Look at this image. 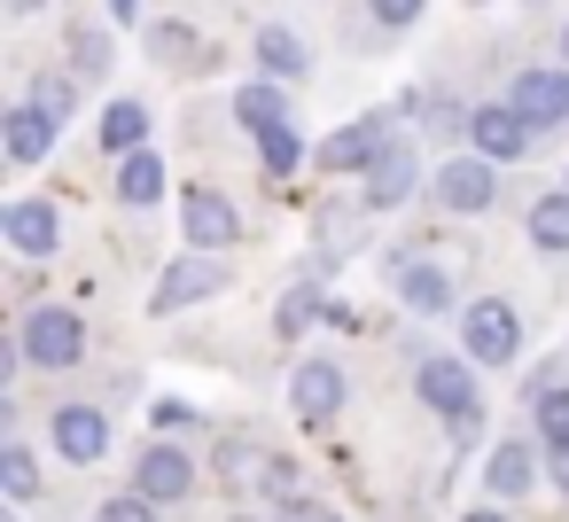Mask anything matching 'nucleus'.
<instances>
[{
    "label": "nucleus",
    "instance_id": "1",
    "mask_svg": "<svg viewBox=\"0 0 569 522\" xmlns=\"http://www.w3.org/2000/svg\"><path fill=\"white\" fill-rule=\"evenodd\" d=\"M17 351H24L32 367L63 374V367H79V359H87V320H79L71 304H40V312L17 328Z\"/></svg>",
    "mask_w": 569,
    "mask_h": 522
},
{
    "label": "nucleus",
    "instance_id": "2",
    "mask_svg": "<svg viewBox=\"0 0 569 522\" xmlns=\"http://www.w3.org/2000/svg\"><path fill=\"white\" fill-rule=\"evenodd\" d=\"M234 273H227V258L219 250H188V258H172L164 265V281H157V297H149V312L157 320H172L180 304H203V297H219Z\"/></svg>",
    "mask_w": 569,
    "mask_h": 522
},
{
    "label": "nucleus",
    "instance_id": "3",
    "mask_svg": "<svg viewBox=\"0 0 569 522\" xmlns=\"http://www.w3.org/2000/svg\"><path fill=\"white\" fill-rule=\"evenodd\" d=\"M460 343H468V359H476V367H507V359L522 351V312H515L507 297H483V304H468Z\"/></svg>",
    "mask_w": 569,
    "mask_h": 522
},
{
    "label": "nucleus",
    "instance_id": "4",
    "mask_svg": "<svg viewBox=\"0 0 569 522\" xmlns=\"http://www.w3.org/2000/svg\"><path fill=\"white\" fill-rule=\"evenodd\" d=\"M180 242L188 250H234L242 242V211L219 188H188L180 195Z\"/></svg>",
    "mask_w": 569,
    "mask_h": 522
},
{
    "label": "nucleus",
    "instance_id": "5",
    "mask_svg": "<svg viewBox=\"0 0 569 522\" xmlns=\"http://www.w3.org/2000/svg\"><path fill=\"white\" fill-rule=\"evenodd\" d=\"M468 141H476V157H491V164H515V157H530L538 126H530L515 102H483V110H468Z\"/></svg>",
    "mask_w": 569,
    "mask_h": 522
},
{
    "label": "nucleus",
    "instance_id": "6",
    "mask_svg": "<svg viewBox=\"0 0 569 522\" xmlns=\"http://www.w3.org/2000/svg\"><path fill=\"white\" fill-rule=\"evenodd\" d=\"M0 234H9L17 258H56L63 250V211L48 195H17L9 211H0Z\"/></svg>",
    "mask_w": 569,
    "mask_h": 522
},
{
    "label": "nucleus",
    "instance_id": "7",
    "mask_svg": "<svg viewBox=\"0 0 569 522\" xmlns=\"http://www.w3.org/2000/svg\"><path fill=\"white\" fill-rule=\"evenodd\" d=\"M289 413H297L305 429H328V421L343 413V367H336V359H305V367L289 374Z\"/></svg>",
    "mask_w": 569,
    "mask_h": 522
},
{
    "label": "nucleus",
    "instance_id": "8",
    "mask_svg": "<svg viewBox=\"0 0 569 522\" xmlns=\"http://www.w3.org/2000/svg\"><path fill=\"white\" fill-rule=\"evenodd\" d=\"M359 180H367V203H375V211H398V203L421 188V157H413V141H406V133H390V141H382V157H375Z\"/></svg>",
    "mask_w": 569,
    "mask_h": 522
},
{
    "label": "nucleus",
    "instance_id": "9",
    "mask_svg": "<svg viewBox=\"0 0 569 522\" xmlns=\"http://www.w3.org/2000/svg\"><path fill=\"white\" fill-rule=\"evenodd\" d=\"M491 195H499V164H491V157H460V164H437V203H445V211L476 219V211H491Z\"/></svg>",
    "mask_w": 569,
    "mask_h": 522
},
{
    "label": "nucleus",
    "instance_id": "10",
    "mask_svg": "<svg viewBox=\"0 0 569 522\" xmlns=\"http://www.w3.org/2000/svg\"><path fill=\"white\" fill-rule=\"evenodd\" d=\"M390 273H398V304H406V312H421V320H445V312H452V273H445V265L398 250Z\"/></svg>",
    "mask_w": 569,
    "mask_h": 522
},
{
    "label": "nucleus",
    "instance_id": "11",
    "mask_svg": "<svg viewBox=\"0 0 569 522\" xmlns=\"http://www.w3.org/2000/svg\"><path fill=\"white\" fill-rule=\"evenodd\" d=\"M413 390H421V405H437L445 421H460V413H476V359H421Z\"/></svg>",
    "mask_w": 569,
    "mask_h": 522
},
{
    "label": "nucleus",
    "instance_id": "12",
    "mask_svg": "<svg viewBox=\"0 0 569 522\" xmlns=\"http://www.w3.org/2000/svg\"><path fill=\"white\" fill-rule=\"evenodd\" d=\"M382 141H390L382 118H351V126H336V133L312 149V164H320V172H367V164L382 157Z\"/></svg>",
    "mask_w": 569,
    "mask_h": 522
},
{
    "label": "nucleus",
    "instance_id": "13",
    "mask_svg": "<svg viewBox=\"0 0 569 522\" xmlns=\"http://www.w3.org/2000/svg\"><path fill=\"white\" fill-rule=\"evenodd\" d=\"M507 102H515V110H522L538 133H553V126L569 118V63H561V71H515Z\"/></svg>",
    "mask_w": 569,
    "mask_h": 522
},
{
    "label": "nucleus",
    "instance_id": "14",
    "mask_svg": "<svg viewBox=\"0 0 569 522\" xmlns=\"http://www.w3.org/2000/svg\"><path fill=\"white\" fill-rule=\"evenodd\" d=\"M56 444H63V460L71 468H94L102 452H110V413H94V405H56Z\"/></svg>",
    "mask_w": 569,
    "mask_h": 522
},
{
    "label": "nucleus",
    "instance_id": "15",
    "mask_svg": "<svg viewBox=\"0 0 569 522\" xmlns=\"http://www.w3.org/2000/svg\"><path fill=\"white\" fill-rule=\"evenodd\" d=\"M133 491H149L157 506H172V499H188V491H196V460H188L180 444H149V452H141V468H133Z\"/></svg>",
    "mask_w": 569,
    "mask_h": 522
},
{
    "label": "nucleus",
    "instance_id": "16",
    "mask_svg": "<svg viewBox=\"0 0 569 522\" xmlns=\"http://www.w3.org/2000/svg\"><path fill=\"white\" fill-rule=\"evenodd\" d=\"M530 483H538V460H530V444L499 436V444L483 452V491H491L499 506H515V499H530Z\"/></svg>",
    "mask_w": 569,
    "mask_h": 522
},
{
    "label": "nucleus",
    "instance_id": "17",
    "mask_svg": "<svg viewBox=\"0 0 569 522\" xmlns=\"http://www.w3.org/2000/svg\"><path fill=\"white\" fill-rule=\"evenodd\" d=\"M0 133H9V164H40V157L56 149V133H63V126H56V118H48L40 102H17Z\"/></svg>",
    "mask_w": 569,
    "mask_h": 522
},
{
    "label": "nucleus",
    "instance_id": "18",
    "mask_svg": "<svg viewBox=\"0 0 569 522\" xmlns=\"http://www.w3.org/2000/svg\"><path fill=\"white\" fill-rule=\"evenodd\" d=\"M258 71H266V79H281V87H297V79H312V56H305V40H297V32L266 24V32H258Z\"/></svg>",
    "mask_w": 569,
    "mask_h": 522
},
{
    "label": "nucleus",
    "instance_id": "19",
    "mask_svg": "<svg viewBox=\"0 0 569 522\" xmlns=\"http://www.w3.org/2000/svg\"><path fill=\"white\" fill-rule=\"evenodd\" d=\"M234 118H242L250 133H266V126H289V94H281V79H250V87L234 94Z\"/></svg>",
    "mask_w": 569,
    "mask_h": 522
},
{
    "label": "nucleus",
    "instance_id": "20",
    "mask_svg": "<svg viewBox=\"0 0 569 522\" xmlns=\"http://www.w3.org/2000/svg\"><path fill=\"white\" fill-rule=\"evenodd\" d=\"M118 195H126L133 211H149V203H164V164H157L149 149H133V157H118Z\"/></svg>",
    "mask_w": 569,
    "mask_h": 522
},
{
    "label": "nucleus",
    "instance_id": "21",
    "mask_svg": "<svg viewBox=\"0 0 569 522\" xmlns=\"http://www.w3.org/2000/svg\"><path fill=\"white\" fill-rule=\"evenodd\" d=\"M530 242L546 258H569V188H553V195L530 203Z\"/></svg>",
    "mask_w": 569,
    "mask_h": 522
},
{
    "label": "nucleus",
    "instance_id": "22",
    "mask_svg": "<svg viewBox=\"0 0 569 522\" xmlns=\"http://www.w3.org/2000/svg\"><path fill=\"white\" fill-rule=\"evenodd\" d=\"M102 149H110V157L149 149V110H141V102H110V110H102Z\"/></svg>",
    "mask_w": 569,
    "mask_h": 522
},
{
    "label": "nucleus",
    "instance_id": "23",
    "mask_svg": "<svg viewBox=\"0 0 569 522\" xmlns=\"http://www.w3.org/2000/svg\"><path fill=\"white\" fill-rule=\"evenodd\" d=\"M359 219H375V203H367V195H359L351 211H343V203H328V211H320V258H328V265H336V258H351Z\"/></svg>",
    "mask_w": 569,
    "mask_h": 522
},
{
    "label": "nucleus",
    "instance_id": "24",
    "mask_svg": "<svg viewBox=\"0 0 569 522\" xmlns=\"http://www.w3.org/2000/svg\"><path fill=\"white\" fill-rule=\"evenodd\" d=\"M0 491H9V506H32L40 499V460L24 444H0Z\"/></svg>",
    "mask_w": 569,
    "mask_h": 522
},
{
    "label": "nucleus",
    "instance_id": "25",
    "mask_svg": "<svg viewBox=\"0 0 569 522\" xmlns=\"http://www.w3.org/2000/svg\"><path fill=\"white\" fill-rule=\"evenodd\" d=\"M312 320H328V297H320V281L289 289V297H281V312H273V328H281V335H305Z\"/></svg>",
    "mask_w": 569,
    "mask_h": 522
},
{
    "label": "nucleus",
    "instance_id": "26",
    "mask_svg": "<svg viewBox=\"0 0 569 522\" xmlns=\"http://www.w3.org/2000/svg\"><path fill=\"white\" fill-rule=\"evenodd\" d=\"M258 157H266V172H297L305 164V133L297 126H266L258 133Z\"/></svg>",
    "mask_w": 569,
    "mask_h": 522
},
{
    "label": "nucleus",
    "instance_id": "27",
    "mask_svg": "<svg viewBox=\"0 0 569 522\" xmlns=\"http://www.w3.org/2000/svg\"><path fill=\"white\" fill-rule=\"evenodd\" d=\"M32 102H40V110H48V118H56V126H71V110H79V87H71V79H56V71H48V79H40V87H32Z\"/></svg>",
    "mask_w": 569,
    "mask_h": 522
},
{
    "label": "nucleus",
    "instance_id": "28",
    "mask_svg": "<svg viewBox=\"0 0 569 522\" xmlns=\"http://www.w3.org/2000/svg\"><path fill=\"white\" fill-rule=\"evenodd\" d=\"M94 522H157V499H149V491H133V499H126V491H118V499H102V506H94Z\"/></svg>",
    "mask_w": 569,
    "mask_h": 522
},
{
    "label": "nucleus",
    "instance_id": "29",
    "mask_svg": "<svg viewBox=\"0 0 569 522\" xmlns=\"http://www.w3.org/2000/svg\"><path fill=\"white\" fill-rule=\"evenodd\" d=\"M71 56H79V79H102V71H110V40H102V32H79Z\"/></svg>",
    "mask_w": 569,
    "mask_h": 522
},
{
    "label": "nucleus",
    "instance_id": "30",
    "mask_svg": "<svg viewBox=\"0 0 569 522\" xmlns=\"http://www.w3.org/2000/svg\"><path fill=\"white\" fill-rule=\"evenodd\" d=\"M367 9H375V24H390V32H406L421 9H429V0H367Z\"/></svg>",
    "mask_w": 569,
    "mask_h": 522
},
{
    "label": "nucleus",
    "instance_id": "31",
    "mask_svg": "<svg viewBox=\"0 0 569 522\" xmlns=\"http://www.w3.org/2000/svg\"><path fill=\"white\" fill-rule=\"evenodd\" d=\"M157 56H164V63H172V56H196V32H188V24H164V32H157Z\"/></svg>",
    "mask_w": 569,
    "mask_h": 522
},
{
    "label": "nucleus",
    "instance_id": "32",
    "mask_svg": "<svg viewBox=\"0 0 569 522\" xmlns=\"http://www.w3.org/2000/svg\"><path fill=\"white\" fill-rule=\"evenodd\" d=\"M546 475H553V483L569 491V444H546Z\"/></svg>",
    "mask_w": 569,
    "mask_h": 522
},
{
    "label": "nucleus",
    "instance_id": "33",
    "mask_svg": "<svg viewBox=\"0 0 569 522\" xmlns=\"http://www.w3.org/2000/svg\"><path fill=\"white\" fill-rule=\"evenodd\" d=\"M110 17H118V24H133V17H141V0H110Z\"/></svg>",
    "mask_w": 569,
    "mask_h": 522
},
{
    "label": "nucleus",
    "instance_id": "34",
    "mask_svg": "<svg viewBox=\"0 0 569 522\" xmlns=\"http://www.w3.org/2000/svg\"><path fill=\"white\" fill-rule=\"evenodd\" d=\"M460 522H507V514H499V506H468Z\"/></svg>",
    "mask_w": 569,
    "mask_h": 522
},
{
    "label": "nucleus",
    "instance_id": "35",
    "mask_svg": "<svg viewBox=\"0 0 569 522\" xmlns=\"http://www.w3.org/2000/svg\"><path fill=\"white\" fill-rule=\"evenodd\" d=\"M9 9H17V17H40V9H48V0H9Z\"/></svg>",
    "mask_w": 569,
    "mask_h": 522
},
{
    "label": "nucleus",
    "instance_id": "36",
    "mask_svg": "<svg viewBox=\"0 0 569 522\" xmlns=\"http://www.w3.org/2000/svg\"><path fill=\"white\" fill-rule=\"evenodd\" d=\"M561 63H569V24H561Z\"/></svg>",
    "mask_w": 569,
    "mask_h": 522
},
{
    "label": "nucleus",
    "instance_id": "37",
    "mask_svg": "<svg viewBox=\"0 0 569 522\" xmlns=\"http://www.w3.org/2000/svg\"><path fill=\"white\" fill-rule=\"evenodd\" d=\"M522 9H546V0H522Z\"/></svg>",
    "mask_w": 569,
    "mask_h": 522
},
{
    "label": "nucleus",
    "instance_id": "38",
    "mask_svg": "<svg viewBox=\"0 0 569 522\" xmlns=\"http://www.w3.org/2000/svg\"><path fill=\"white\" fill-rule=\"evenodd\" d=\"M320 522H336V514H328V506H320Z\"/></svg>",
    "mask_w": 569,
    "mask_h": 522
},
{
    "label": "nucleus",
    "instance_id": "39",
    "mask_svg": "<svg viewBox=\"0 0 569 522\" xmlns=\"http://www.w3.org/2000/svg\"><path fill=\"white\" fill-rule=\"evenodd\" d=\"M476 9H483V0H476Z\"/></svg>",
    "mask_w": 569,
    "mask_h": 522
},
{
    "label": "nucleus",
    "instance_id": "40",
    "mask_svg": "<svg viewBox=\"0 0 569 522\" xmlns=\"http://www.w3.org/2000/svg\"><path fill=\"white\" fill-rule=\"evenodd\" d=\"M9 522H17V514H9Z\"/></svg>",
    "mask_w": 569,
    "mask_h": 522
},
{
    "label": "nucleus",
    "instance_id": "41",
    "mask_svg": "<svg viewBox=\"0 0 569 522\" xmlns=\"http://www.w3.org/2000/svg\"><path fill=\"white\" fill-rule=\"evenodd\" d=\"M561 188H569V180H561Z\"/></svg>",
    "mask_w": 569,
    "mask_h": 522
}]
</instances>
